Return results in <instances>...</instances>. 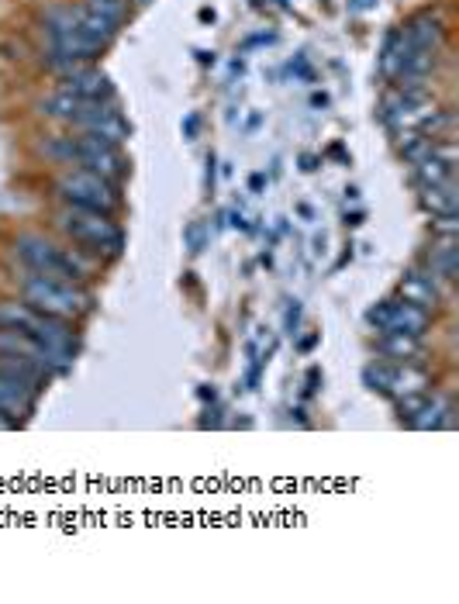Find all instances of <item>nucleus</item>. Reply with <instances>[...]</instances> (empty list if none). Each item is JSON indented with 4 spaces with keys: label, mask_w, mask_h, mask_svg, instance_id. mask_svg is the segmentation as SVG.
Segmentation results:
<instances>
[{
    "label": "nucleus",
    "mask_w": 459,
    "mask_h": 604,
    "mask_svg": "<svg viewBox=\"0 0 459 604\" xmlns=\"http://www.w3.org/2000/svg\"><path fill=\"white\" fill-rule=\"evenodd\" d=\"M422 208L432 211V214H456L459 211V190L453 187V180L422 187Z\"/></svg>",
    "instance_id": "obj_13"
},
{
    "label": "nucleus",
    "mask_w": 459,
    "mask_h": 604,
    "mask_svg": "<svg viewBox=\"0 0 459 604\" xmlns=\"http://www.w3.org/2000/svg\"><path fill=\"white\" fill-rule=\"evenodd\" d=\"M7 428H14V422H11V418L4 415V411H0V432H7Z\"/></svg>",
    "instance_id": "obj_25"
},
{
    "label": "nucleus",
    "mask_w": 459,
    "mask_h": 604,
    "mask_svg": "<svg viewBox=\"0 0 459 604\" xmlns=\"http://www.w3.org/2000/svg\"><path fill=\"white\" fill-rule=\"evenodd\" d=\"M42 311L28 308V304H0V328H14V332H32Z\"/></svg>",
    "instance_id": "obj_21"
},
{
    "label": "nucleus",
    "mask_w": 459,
    "mask_h": 604,
    "mask_svg": "<svg viewBox=\"0 0 459 604\" xmlns=\"http://www.w3.org/2000/svg\"><path fill=\"white\" fill-rule=\"evenodd\" d=\"M56 190L70 208H87V211H101V214L118 208V194H114L111 180L97 177V173H90V170L63 173Z\"/></svg>",
    "instance_id": "obj_4"
},
{
    "label": "nucleus",
    "mask_w": 459,
    "mask_h": 604,
    "mask_svg": "<svg viewBox=\"0 0 459 604\" xmlns=\"http://www.w3.org/2000/svg\"><path fill=\"white\" fill-rule=\"evenodd\" d=\"M0 370L11 373V377H18V380H25V384L35 387V391H38V384H45V377H49V373H45L42 366H35L32 359L7 356V353H0Z\"/></svg>",
    "instance_id": "obj_18"
},
{
    "label": "nucleus",
    "mask_w": 459,
    "mask_h": 604,
    "mask_svg": "<svg viewBox=\"0 0 459 604\" xmlns=\"http://www.w3.org/2000/svg\"><path fill=\"white\" fill-rule=\"evenodd\" d=\"M56 225L63 228L73 242H80V246H90L94 252H107V256H118L121 232L114 228V221H107V214L87 211V208H70V204H66V208L56 214Z\"/></svg>",
    "instance_id": "obj_3"
},
{
    "label": "nucleus",
    "mask_w": 459,
    "mask_h": 604,
    "mask_svg": "<svg viewBox=\"0 0 459 604\" xmlns=\"http://www.w3.org/2000/svg\"><path fill=\"white\" fill-rule=\"evenodd\" d=\"M21 290H25L28 308L42 311V315H52V318H76L90 308V297L83 294V290H76L73 284H66V280L42 277V273L25 277Z\"/></svg>",
    "instance_id": "obj_1"
},
{
    "label": "nucleus",
    "mask_w": 459,
    "mask_h": 604,
    "mask_svg": "<svg viewBox=\"0 0 459 604\" xmlns=\"http://www.w3.org/2000/svg\"><path fill=\"white\" fill-rule=\"evenodd\" d=\"M428 266H432V277L453 280V273H456V246H453V239H442L439 249H432Z\"/></svg>",
    "instance_id": "obj_22"
},
{
    "label": "nucleus",
    "mask_w": 459,
    "mask_h": 604,
    "mask_svg": "<svg viewBox=\"0 0 459 604\" xmlns=\"http://www.w3.org/2000/svg\"><path fill=\"white\" fill-rule=\"evenodd\" d=\"M380 353L390 359H415L422 353V342L418 335H404V332H384V342H380Z\"/></svg>",
    "instance_id": "obj_19"
},
{
    "label": "nucleus",
    "mask_w": 459,
    "mask_h": 604,
    "mask_svg": "<svg viewBox=\"0 0 459 604\" xmlns=\"http://www.w3.org/2000/svg\"><path fill=\"white\" fill-rule=\"evenodd\" d=\"M87 104H94V101H80V97L59 90V94H52V97H45V101H42V114H45V118H56V121H76Z\"/></svg>",
    "instance_id": "obj_16"
},
{
    "label": "nucleus",
    "mask_w": 459,
    "mask_h": 604,
    "mask_svg": "<svg viewBox=\"0 0 459 604\" xmlns=\"http://www.w3.org/2000/svg\"><path fill=\"white\" fill-rule=\"evenodd\" d=\"M411 177H415L418 187H432V183L453 180V166H449L446 159H439V156L432 152V156H425L422 163L411 166Z\"/></svg>",
    "instance_id": "obj_17"
},
{
    "label": "nucleus",
    "mask_w": 459,
    "mask_h": 604,
    "mask_svg": "<svg viewBox=\"0 0 459 604\" xmlns=\"http://www.w3.org/2000/svg\"><path fill=\"white\" fill-rule=\"evenodd\" d=\"M73 125L80 128L83 135H94V139H104V142H111V145H121V142L128 139L125 118H121L114 107H104L101 101H94V104L83 107L80 118H76Z\"/></svg>",
    "instance_id": "obj_7"
},
{
    "label": "nucleus",
    "mask_w": 459,
    "mask_h": 604,
    "mask_svg": "<svg viewBox=\"0 0 459 604\" xmlns=\"http://www.w3.org/2000/svg\"><path fill=\"white\" fill-rule=\"evenodd\" d=\"M401 297L411 304H418V308H432L435 301H439V290L432 284V273H408L401 284Z\"/></svg>",
    "instance_id": "obj_14"
},
{
    "label": "nucleus",
    "mask_w": 459,
    "mask_h": 604,
    "mask_svg": "<svg viewBox=\"0 0 459 604\" xmlns=\"http://www.w3.org/2000/svg\"><path fill=\"white\" fill-rule=\"evenodd\" d=\"M432 228L442 235V239H456V232H459V221H456V214H435Z\"/></svg>",
    "instance_id": "obj_23"
},
{
    "label": "nucleus",
    "mask_w": 459,
    "mask_h": 604,
    "mask_svg": "<svg viewBox=\"0 0 459 604\" xmlns=\"http://www.w3.org/2000/svg\"><path fill=\"white\" fill-rule=\"evenodd\" d=\"M408 422L415 428H442V425H449V404L442 401V397H432V401L425 397L422 408H418Z\"/></svg>",
    "instance_id": "obj_20"
},
{
    "label": "nucleus",
    "mask_w": 459,
    "mask_h": 604,
    "mask_svg": "<svg viewBox=\"0 0 459 604\" xmlns=\"http://www.w3.org/2000/svg\"><path fill=\"white\" fill-rule=\"evenodd\" d=\"M366 384H370L373 391L408 397V394L425 391L428 380H425V373L408 370V366H370V370H366Z\"/></svg>",
    "instance_id": "obj_9"
},
{
    "label": "nucleus",
    "mask_w": 459,
    "mask_h": 604,
    "mask_svg": "<svg viewBox=\"0 0 459 604\" xmlns=\"http://www.w3.org/2000/svg\"><path fill=\"white\" fill-rule=\"evenodd\" d=\"M63 90L73 97H80V101H104V97H111V83H107V76L97 73V70H83V66H76V70L66 73Z\"/></svg>",
    "instance_id": "obj_11"
},
{
    "label": "nucleus",
    "mask_w": 459,
    "mask_h": 604,
    "mask_svg": "<svg viewBox=\"0 0 459 604\" xmlns=\"http://www.w3.org/2000/svg\"><path fill=\"white\" fill-rule=\"evenodd\" d=\"M404 38H408V45H415V49H432V45L442 42V21L432 18V14H422V18H415L404 28Z\"/></svg>",
    "instance_id": "obj_15"
},
{
    "label": "nucleus",
    "mask_w": 459,
    "mask_h": 604,
    "mask_svg": "<svg viewBox=\"0 0 459 604\" xmlns=\"http://www.w3.org/2000/svg\"><path fill=\"white\" fill-rule=\"evenodd\" d=\"M14 256H18L32 273H42V277L83 280L90 273V266L83 263L80 256H73V252L52 246V242H45L42 235H25V239H18V246H14Z\"/></svg>",
    "instance_id": "obj_2"
},
{
    "label": "nucleus",
    "mask_w": 459,
    "mask_h": 604,
    "mask_svg": "<svg viewBox=\"0 0 459 604\" xmlns=\"http://www.w3.org/2000/svg\"><path fill=\"white\" fill-rule=\"evenodd\" d=\"M32 408H35V387H28L25 380L0 370V411H4L11 422H18V418L32 415Z\"/></svg>",
    "instance_id": "obj_10"
},
{
    "label": "nucleus",
    "mask_w": 459,
    "mask_h": 604,
    "mask_svg": "<svg viewBox=\"0 0 459 604\" xmlns=\"http://www.w3.org/2000/svg\"><path fill=\"white\" fill-rule=\"evenodd\" d=\"M0 353L32 359V363L42 366L45 373H66V370H70V356L52 353V349L45 346V342H38L35 335L14 332V328H0Z\"/></svg>",
    "instance_id": "obj_6"
},
{
    "label": "nucleus",
    "mask_w": 459,
    "mask_h": 604,
    "mask_svg": "<svg viewBox=\"0 0 459 604\" xmlns=\"http://www.w3.org/2000/svg\"><path fill=\"white\" fill-rule=\"evenodd\" d=\"M73 159L83 166V170L97 173V177H104L111 183L118 177H125V159L118 156V145L94 139V135H80V139H73Z\"/></svg>",
    "instance_id": "obj_5"
},
{
    "label": "nucleus",
    "mask_w": 459,
    "mask_h": 604,
    "mask_svg": "<svg viewBox=\"0 0 459 604\" xmlns=\"http://www.w3.org/2000/svg\"><path fill=\"white\" fill-rule=\"evenodd\" d=\"M76 28H80V35H87L94 45H107L114 38V32H118V25H114V21H107L104 14L90 11L87 4L76 7Z\"/></svg>",
    "instance_id": "obj_12"
},
{
    "label": "nucleus",
    "mask_w": 459,
    "mask_h": 604,
    "mask_svg": "<svg viewBox=\"0 0 459 604\" xmlns=\"http://www.w3.org/2000/svg\"><path fill=\"white\" fill-rule=\"evenodd\" d=\"M349 4H353L356 11H366V7H373V4H377V0H349Z\"/></svg>",
    "instance_id": "obj_24"
},
{
    "label": "nucleus",
    "mask_w": 459,
    "mask_h": 604,
    "mask_svg": "<svg viewBox=\"0 0 459 604\" xmlns=\"http://www.w3.org/2000/svg\"><path fill=\"white\" fill-rule=\"evenodd\" d=\"M370 321L377 328H384V332L422 335L428 325V315H425V308H418V304H411V301H387L370 311Z\"/></svg>",
    "instance_id": "obj_8"
}]
</instances>
